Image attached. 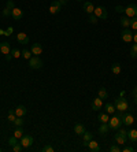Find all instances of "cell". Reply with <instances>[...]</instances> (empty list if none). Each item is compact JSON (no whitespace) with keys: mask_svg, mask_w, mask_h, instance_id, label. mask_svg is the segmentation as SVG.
Returning <instances> with one entry per match:
<instances>
[{"mask_svg":"<svg viewBox=\"0 0 137 152\" xmlns=\"http://www.w3.org/2000/svg\"><path fill=\"white\" fill-rule=\"evenodd\" d=\"M110 151H111V152H121V151H122V148L119 147V144H114V145H111V147H110Z\"/></svg>","mask_w":137,"mask_h":152,"instance_id":"8d00e7d4","label":"cell"},{"mask_svg":"<svg viewBox=\"0 0 137 152\" xmlns=\"http://www.w3.org/2000/svg\"><path fill=\"white\" fill-rule=\"evenodd\" d=\"M125 15L129 18L137 17V4H134V3L127 4L126 7H125Z\"/></svg>","mask_w":137,"mask_h":152,"instance_id":"5b68a950","label":"cell"},{"mask_svg":"<svg viewBox=\"0 0 137 152\" xmlns=\"http://www.w3.org/2000/svg\"><path fill=\"white\" fill-rule=\"evenodd\" d=\"M115 10L118 11V12H123V11H125V8H123V7H121V6H116V7H115Z\"/></svg>","mask_w":137,"mask_h":152,"instance_id":"7bdbcfd3","label":"cell"},{"mask_svg":"<svg viewBox=\"0 0 137 152\" xmlns=\"http://www.w3.org/2000/svg\"><path fill=\"white\" fill-rule=\"evenodd\" d=\"M59 3L62 4V6H63V4H66V3H67V0H59Z\"/></svg>","mask_w":137,"mask_h":152,"instance_id":"f6af8a7d","label":"cell"},{"mask_svg":"<svg viewBox=\"0 0 137 152\" xmlns=\"http://www.w3.org/2000/svg\"><path fill=\"white\" fill-rule=\"evenodd\" d=\"M93 14L96 15V17L99 18V19H107V17H108V14H107V10H105V7H95V11H93Z\"/></svg>","mask_w":137,"mask_h":152,"instance_id":"ba28073f","label":"cell"},{"mask_svg":"<svg viewBox=\"0 0 137 152\" xmlns=\"http://www.w3.org/2000/svg\"><path fill=\"white\" fill-rule=\"evenodd\" d=\"M0 52L3 55H10L11 52V44L8 41H3L0 42Z\"/></svg>","mask_w":137,"mask_h":152,"instance_id":"8fae6325","label":"cell"},{"mask_svg":"<svg viewBox=\"0 0 137 152\" xmlns=\"http://www.w3.org/2000/svg\"><path fill=\"white\" fill-rule=\"evenodd\" d=\"M7 8H10V10H12V8H15V6H14V3L11 1V0H8L7 1V6H6Z\"/></svg>","mask_w":137,"mask_h":152,"instance_id":"60d3db41","label":"cell"},{"mask_svg":"<svg viewBox=\"0 0 137 152\" xmlns=\"http://www.w3.org/2000/svg\"><path fill=\"white\" fill-rule=\"evenodd\" d=\"M1 151H3V148H0V152H1Z\"/></svg>","mask_w":137,"mask_h":152,"instance_id":"816d5d0a","label":"cell"},{"mask_svg":"<svg viewBox=\"0 0 137 152\" xmlns=\"http://www.w3.org/2000/svg\"><path fill=\"white\" fill-rule=\"evenodd\" d=\"M60 8H62V4L59 3V0H53L52 4L49 6V12L51 14H58L60 11Z\"/></svg>","mask_w":137,"mask_h":152,"instance_id":"7c38bea8","label":"cell"},{"mask_svg":"<svg viewBox=\"0 0 137 152\" xmlns=\"http://www.w3.org/2000/svg\"><path fill=\"white\" fill-rule=\"evenodd\" d=\"M32 55H33V53L30 52V50H26V48H25L23 51H21V58H23V59H26V60L30 59V58H32Z\"/></svg>","mask_w":137,"mask_h":152,"instance_id":"83f0119b","label":"cell"},{"mask_svg":"<svg viewBox=\"0 0 137 152\" xmlns=\"http://www.w3.org/2000/svg\"><path fill=\"white\" fill-rule=\"evenodd\" d=\"M17 41L19 42V44H22V45H26V44H29V37L26 33H18L17 34Z\"/></svg>","mask_w":137,"mask_h":152,"instance_id":"9a60e30c","label":"cell"},{"mask_svg":"<svg viewBox=\"0 0 137 152\" xmlns=\"http://www.w3.org/2000/svg\"><path fill=\"white\" fill-rule=\"evenodd\" d=\"M88 21L91 22V23H93V25H96V23H97V21H99V18L96 17L95 14H89V18H88Z\"/></svg>","mask_w":137,"mask_h":152,"instance_id":"e575fe53","label":"cell"},{"mask_svg":"<svg viewBox=\"0 0 137 152\" xmlns=\"http://www.w3.org/2000/svg\"><path fill=\"white\" fill-rule=\"evenodd\" d=\"M122 151H123V152H133V151H134V148L129 145V147H125V148H123Z\"/></svg>","mask_w":137,"mask_h":152,"instance_id":"b9f144b4","label":"cell"},{"mask_svg":"<svg viewBox=\"0 0 137 152\" xmlns=\"http://www.w3.org/2000/svg\"><path fill=\"white\" fill-rule=\"evenodd\" d=\"M122 119H123V125L125 126H132V125L134 124V118H133V115L132 114H129V113H122Z\"/></svg>","mask_w":137,"mask_h":152,"instance_id":"9c48e42d","label":"cell"},{"mask_svg":"<svg viewBox=\"0 0 137 152\" xmlns=\"http://www.w3.org/2000/svg\"><path fill=\"white\" fill-rule=\"evenodd\" d=\"M130 28L133 29L134 32H136V30H137V17L130 18Z\"/></svg>","mask_w":137,"mask_h":152,"instance_id":"d6a6232c","label":"cell"},{"mask_svg":"<svg viewBox=\"0 0 137 152\" xmlns=\"http://www.w3.org/2000/svg\"><path fill=\"white\" fill-rule=\"evenodd\" d=\"M4 33H6V32H4V30H1V29H0V34H4Z\"/></svg>","mask_w":137,"mask_h":152,"instance_id":"681fc988","label":"cell"},{"mask_svg":"<svg viewBox=\"0 0 137 152\" xmlns=\"http://www.w3.org/2000/svg\"><path fill=\"white\" fill-rule=\"evenodd\" d=\"M97 119L102 122V124H108V119H110V117H108V114L107 113H100L97 115Z\"/></svg>","mask_w":137,"mask_h":152,"instance_id":"cb8c5ba5","label":"cell"},{"mask_svg":"<svg viewBox=\"0 0 137 152\" xmlns=\"http://www.w3.org/2000/svg\"><path fill=\"white\" fill-rule=\"evenodd\" d=\"M121 25H122L123 29L130 28V18L126 17V15H123V17L121 18Z\"/></svg>","mask_w":137,"mask_h":152,"instance_id":"603a6c76","label":"cell"},{"mask_svg":"<svg viewBox=\"0 0 137 152\" xmlns=\"http://www.w3.org/2000/svg\"><path fill=\"white\" fill-rule=\"evenodd\" d=\"M118 130L119 132L114 136V140H115L116 144L125 145L126 144V140H127V130H125V129H122V127H119Z\"/></svg>","mask_w":137,"mask_h":152,"instance_id":"3957f363","label":"cell"},{"mask_svg":"<svg viewBox=\"0 0 137 152\" xmlns=\"http://www.w3.org/2000/svg\"><path fill=\"white\" fill-rule=\"evenodd\" d=\"M33 142H34V140H33V137L30 134H23L21 137V144H22V147H23V149L30 148L33 145Z\"/></svg>","mask_w":137,"mask_h":152,"instance_id":"8992f818","label":"cell"},{"mask_svg":"<svg viewBox=\"0 0 137 152\" xmlns=\"http://www.w3.org/2000/svg\"><path fill=\"white\" fill-rule=\"evenodd\" d=\"M89 148V151L92 152H100L102 151V148H100V145H99L97 141H93V140H91V141L88 142V145H86Z\"/></svg>","mask_w":137,"mask_h":152,"instance_id":"2e32d148","label":"cell"},{"mask_svg":"<svg viewBox=\"0 0 137 152\" xmlns=\"http://www.w3.org/2000/svg\"><path fill=\"white\" fill-rule=\"evenodd\" d=\"M42 60L40 59L39 56H32L29 59V67L32 69V70H40L42 67Z\"/></svg>","mask_w":137,"mask_h":152,"instance_id":"277c9868","label":"cell"},{"mask_svg":"<svg viewBox=\"0 0 137 152\" xmlns=\"http://www.w3.org/2000/svg\"><path fill=\"white\" fill-rule=\"evenodd\" d=\"M133 93H137V86H134V89H133Z\"/></svg>","mask_w":137,"mask_h":152,"instance_id":"c3c4849f","label":"cell"},{"mask_svg":"<svg viewBox=\"0 0 137 152\" xmlns=\"http://www.w3.org/2000/svg\"><path fill=\"white\" fill-rule=\"evenodd\" d=\"M114 106H115V110L119 111V113H125V111L129 110V103H127L126 99H123L122 96H119L118 99H115Z\"/></svg>","mask_w":137,"mask_h":152,"instance_id":"7a4b0ae2","label":"cell"},{"mask_svg":"<svg viewBox=\"0 0 137 152\" xmlns=\"http://www.w3.org/2000/svg\"><path fill=\"white\" fill-rule=\"evenodd\" d=\"M11 17L14 18L15 21H21L22 17H23V11H22L21 8H18V7L12 8V10H11Z\"/></svg>","mask_w":137,"mask_h":152,"instance_id":"4fadbf2b","label":"cell"},{"mask_svg":"<svg viewBox=\"0 0 137 152\" xmlns=\"http://www.w3.org/2000/svg\"><path fill=\"white\" fill-rule=\"evenodd\" d=\"M91 140H93V134H92L91 132H84V134H82V142H84V145H88V142L91 141Z\"/></svg>","mask_w":137,"mask_h":152,"instance_id":"ffe728a7","label":"cell"},{"mask_svg":"<svg viewBox=\"0 0 137 152\" xmlns=\"http://www.w3.org/2000/svg\"><path fill=\"white\" fill-rule=\"evenodd\" d=\"M102 107H103V99H100L97 96V97H95L93 102H92V110L99 111V110H102Z\"/></svg>","mask_w":137,"mask_h":152,"instance_id":"5bb4252c","label":"cell"},{"mask_svg":"<svg viewBox=\"0 0 137 152\" xmlns=\"http://www.w3.org/2000/svg\"><path fill=\"white\" fill-rule=\"evenodd\" d=\"M10 55L14 59H18V58H21V51L18 50L17 47H14V48H11V52H10Z\"/></svg>","mask_w":137,"mask_h":152,"instance_id":"f1b7e54d","label":"cell"},{"mask_svg":"<svg viewBox=\"0 0 137 152\" xmlns=\"http://www.w3.org/2000/svg\"><path fill=\"white\" fill-rule=\"evenodd\" d=\"M133 34L134 33L132 32V30H129V28L122 29V32H121V39H122V41H125V42H132L133 41Z\"/></svg>","mask_w":137,"mask_h":152,"instance_id":"52a82bcc","label":"cell"},{"mask_svg":"<svg viewBox=\"0 0 137 152\" xmlns=\"http://www.w3.org/2000/svg\"><path fill=\"white\" fill-rule=\"evenodd\" d=\"M12 124H14L15 126H23L25 121L22 119V117H17V118H15V121H14V122H12Z\"/></svg>","mask_w":137,"mask_h":152,"instance_id":"836d02e7","label":"cell"},{"mask_svg":"<svg viewBox=\"0 0 137 152\" xmlns=\"http://www.w3.org/2000/svg\"><path fill=\"white\" fill-rule=\"evenodd\" d=\"M133 41L137 44V30H136V33H134V34H133Z\"/></svg>","mask_w":137,"mask_h":152,"instance_id":"ee69618b","label":"cell"},{"mask_svg":"<svg viewBox=\"0 0 137 152\" xmlns=\"http://www.w3.org/2000/svg\"><path fill=\"white\" fill-rule=\"evenodd\" d=\"M121 64L119 63H114L113 66H111V71H113V74H115V75H118V74H121Z\"/></svg>","mask_w":137,"mask_h":152,"instance_id":"4316f807","label":"cell"},{"mask_svg":"<svg viewBox=\"0 0 137 152\" xmlns=\"http://www.w3.org/2000/svg\"><path fill=\"white\" fill-rule=\"evenodd\" d=\"M104 108H105V113L107 114H114L115 113V106H114L113 103H107V104H105L104 106Z\"/></svg>","mask_w":137,"mask_h":152,"instance_id":"484cf974","label":"cell"},{"mask_svg":"<svg viewBox=\"0 0 137 152\" xmlns=\"http://www.w3.org/2000/svg\"><path fill=\"white\" fill-rule=\"evenodd\" d=\"M30 52H32L34 56L41 55L42 53V45L40 44V42H34V44H32V47H30Z\"/></svg>","mask_w":137,"mask_h":152,"instance_id":"30bf717a","label":"cell"},{"mask_svg":"<svg viewBox=\"0 0 137 152\" xmlns=\"http://www.w3.org/2000/svg\"><path fill=\"white\" fill-rule=\"evenodd\" d=\"M130 56L133 59H137V44H133L130 48Z\"/></svg>","mask_w":137,"mask_h":152,"instance_id":"4dcf8cb0","label":"cell"},{"mask_svg":"<svg viewBox=\"0 0 137 152\" xmlns=\"http://www.w3.org/2000/svg\"><path fill=\"white\" fill-rule=\"evenodd\" d=\"M110 132V126H108V124H102L100 125V127H99V133L102 136H105L107 133Z\"/></svg>","mask_w":137,"mask_h":152,"instance_id":"7402d4cb","label":"cell"},{"mask_svg":"<svg viewBox=\"0 0 137 152\" xmlns=\"http://www.w3.org/2000/svg\"><path fill=\"white\" fill-rule=\"evenodd\" d=\"M17 142H18V138L15 137V136H12V137H10V138H8V144H10L11 147H12V145H15V144H17Z\"/></svg>","mask_w":137,"mask_h":152,"instance_id":"74e56055","label":"cell"},{"mask_svg":"<svg viewBox=\"0 0 137 152\" xmlns=\"http://www.w3.org/2000/svg\"><path fill=\"white\" fill-rule=\"evenodd\" d=\"M123 125V119H122V113L118 114V115H113V118L108 119V126H110V130H118L119 127H122Z\"/></svg>","mask_w":137,"mask_h":152,"instance_id":"6da1fadb","label":"cell"},{"mask_svg":"<svg viewBox=\"0 0 137 152\" xmlns=\"http://www.w3.org/2000/svg\"><path fill=\"white\" fill-rule=\"evenodd\" d=\"M26 113H28V110H26V107L25 106H18L17 108H15V115H17V117L23 118L25 115H26Z\"/></svg>","mask_w":137,"mask_h":152,"instance_id":"d6986e66","label":"cell"},{"mask_svg":"<svg viewBox=\"0 0 137 152\" xmlns=\"http://www.w3.org/2000/svg\"><path fill=\"white\" fill-rule=\"evenodd\" d=\"M127 140H129L130 142H137V130L136 129L127 130Z\"/></svg>","mask_w":137,"mask_h":152,"instance_id":"ac0fdd59","label":"cell"},{"mask_svg":"<svg viewBox=\"0 0 137 152\" xmlns=\"http://www.w3.org/2000/svg\"><path fill=\"white\" fill-rule=\"evenodd\" d=\"M11 148H12V151H14V152H21L22 149H23V147H22V144H21V142H17V144H15V145H12Z\"/></svg>","mask_w":137,"mask_h":152,"instance_id":"d590c367","label":"cell"},{"mask_svg":"<svg viewBox=\"0 0 137 152\" xmlns=\"http://www.w3.org/2000/svg\"><path fill=\"white\" fill-rule=\"evenodd\" d=\"M1 15H3L4 18L11 17V10H10V8H7V7H6V8H4V10H3V12H1Z\"/></svg>","mask_w":137,"mask_h":152,"instance_id":"f35d334b","label":"cell"},{"mask_svg":"<svg viewBox=\"0 0 137 152\" xmlns=\"http://www.w3.org/2000/svg\"><path fill=\"white\" fill-rule=\"evenodd\" d=\"M55 149H53V147H51V145H45V147H42V152H53Z\"/></svg>","mask_w":137,"mask_h":152,"instance_id":"ab89813d","label":"cell"},{"mask_svg":"<svg viewBox=\"0 0 137 152\" xmlns=\"http://www.w3.org/2000/svg\"><path fill=\"white\" fill-rule=\"evenodd\" d=\"M134 96V104H137V93H133Z\"/></svg>","mask_w":137,"mask_h":152,"instance_id":"bcb514c9","label":"cell"},{"mask_svg":"<svg viewBox=\"0 0 137 152\" xmlns=\"http://www.w3.org/2000/svg\"><path fill=\"white\" fill-rule=\"evenodd\" d=\"M107 96H108L107 89H105V88H100V89H99V97H100V99H107Z\"/></svg>","mask_w":137,"mask_h":152,"instance_id":"f546056e","label":"cell"},{"mask_svg":"<svg viewBox=\"0 0 137 152\" xmlns=\"http://www.w3.org/2000/svg\"><path fill=\"white\" fill-rule=\"evenodd\" d=\"M23 134H25L23 127H22V126H17V129L14 130V136H15V137H17L18 140H19V138H21Z\"/></svg>","mask_w":137,"mask_h":152,"instance_id":"d4e9b609","label":"cell"},{"mask_svg":"<svg viewBox=\"0 0 137 152\" xmlns=\"http://www.w3.org/2000/svg\"><path fill=\"white\" fill-rule=\"evenodd\" d=\"M6 59H7V60H11V59H12V56H11V55H6Z\"/></svg>","mask_w":137,"mask_h":152,"instance_id":"7dc6e473","label":"cell"},{"mask_svg":"<svg viewBox=\"0 0 137 152\" xmlns=\"http://www.w3.org/2000/svg\"><path fill=\"white\" fill-rule=\"evenodd\" d=\"M85 132V126L82 124H75L74 125V133L78 136H82Z\"/></svg>","mask_w":137,"mask_h":152,"instance_id":"44dd1931","label":"cell"},{"mask_svg":"<svg viewBox=\"0 0 137 152\" xmlns=\"http://www.w3.org/2000/svg\"><path fill=\"white\" fill-rule=\"evenodd\" d=\"M7 118H8V121H10L11 124H12V122L15 121V118H17V115H15V110H10V111H8Z\"/></svg>","mask_w":137,"mask_h":152,"instance_id":"1f68e13d","label":"cell"},{"mask_svg":"<svg viewBox=\"0 0 137 152\" xmlns=\"http://www.w3.org/2000/svg\"><path fill=\"white\" fill-rule=\"evenodd\" d=\"M82 8H84V11L86 14H93V11H95V6H93V3H91V1H84Z\"/></svg>","mask_w":137,"mask_h":152,"instance_id":"e0dca14e","label":"cell"},{"mask_svg":"<svg viewBox=\"0 0 137 152\" xmlns=\"http://www.w3.org/2000/svg\"><path fill=\"white\" fill-rule=\"evenodd\" d=\"M77 1H82V3H84V1H86V0H77Z\"/></svg>","mask_w":137,"mask_h":152,"instance_id":"f907efd6","label":"cell"}]
</instances>
